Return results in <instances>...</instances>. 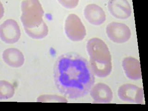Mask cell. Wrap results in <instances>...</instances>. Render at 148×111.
I'll list each match as a JSON object with an SVG mask.
<instances>
[{
    "label": "cell",
    "mask_w": 148,
    "mask_h": 111,
    "mask_svg": "<svg viewBox=\"0 0 148 111\" xmlns=\"http://www.w3.org/2000/svg\"><path fill=\"white\" fill-rule=\"evenodd\" d=\"M55 84L65 97L76 99L87 95L95 76L89 62L80 55L67 53L58 58L53 69Z\"/></svg>",
    "instance_id": "6da1fadb"
},
{
    "label": "cell",
    "mask_w": 148,
    "mask_h": 111,
    "mask_svg": "<svg viewBox=\"0 0 148 111\" xmlns=\"http://www.w3.org/2000/svg\"><path fill=\"white\" fill-rule=\"evenodd\" d=\"M89 64L94 75L99 78L108 76L112 71V57L108 46L101 39L94 38L87 44Z\"/></svg>",
    "instance_id": "7a4b0ae2"
},
{
    "label": "cell",
    "mask_w": 148,
    "mask_h": 111,
    "mask_svg": "<svg viewBox=\"0 0 148 111\" xmlns=\"http://www.w3.org/2000/svg\"><path fill=\"white\" fill-rule=\"evenodd\" d=\"M21 16L24 30L34 29L43 25L44 11L40 3L37 0L24 1L21 2Z\"/></svg>",
    "instance_id": "3957f363"
},
{
    "label": "cell",
    "mask_w": 148,
    "mask_h": 111,
    "mask_svg": "<svg viewBox=\"0 0 148 111\" xmlns=\"http://www.w3.org/2000/svg\"><path fill=\"white\" fill-rule=\"evenodd\" d=\"M67 37L72 41H80L86 35V30L80 18L75 14H70L66 18L64 26Z\"/></svg>",
    "instance_id": "277c9868"
},
{
    "label": "cell",
    "mask_w": 148,
    "mask_h": 111,
    "mask_svg": "<svg viewBox=\"0 0 148 111\" xmlns=\"http://www.w3.org/2000/svg\"><path fill=\"white\" fill-rule=\"evenodd\" d=\"M118 96L122 101L135 104H145L143 88L127 83L121 86L118 90Z\"/></svg>",
    "instance_id": "5b68a950"
},
{
    "label": "cell",
    "mask_w": 148,
    "mask_h": 111,
    "mask_svg": "<svg viewBox=\"0 0 148 111\" xmlns=\"http://www.w3.org/2000/svg\"><path fill=\"white\" fill-rule=\"evenodd\" d=\"M106 33L108 38L117 44L125 43L132 35L131 30L126 24L116 22H111L106 26Z\"/></svg>",
    "instance_id": "8992f818"
},
{
    "label": "cell",
    "mask_w": 148,
    "mask_h": 111,
    "mask_svg": "<svg viewBox=\"0 0 148 111\" xmlns=\"http://www.w3.org/2000/svg\"><path fill=\"white\" fill-rule=\"evenodd\" d=\"M21 36L20 27L15 20H7L0 26V38L1 40L6 44L17 43L19 40Z\"/></svg>",
    "instance_id": "52a82bcc"
},
{
    "label": "cell",
    "mask_w": 148,
    "mask_h": 111,
    "mask_svg": "<svg viewBox=\"0 0 148 111\" xmlns=\"http://www.w3.org/2000/svg\"><path fill=\"white\" fill-rule=\"evenodd\" d=\"M108 9L114 17L119 20H126L132 14V8L126 0L109 1Z\"/></svg>",
    "instance_id": "ba28073f"
},
{
    "label": "cell",
    "mask_w": 148,
    "mask_h": 111,
    "mask_svg": "<svg viewBox=\"0 0 148 111\" xmlns=\"http://www.w3.org/2000/svg\"><path fill=\"white\" fill-rule=\"evenodd\" d=\"M89 93L96 103H109L113 99L112 90L105 83H98L93 86Z\"/></svg>",
    "instance_id": "9c48e42d"
},
{
    "label": "cell",
    "mask_w": 148,
    "mask_h": 111,
    "mask_svg": "<svg viewBox=\"0 0 148 111\" xmlns=\"http://www.w3.org/2000/svg\"><path fill=\"white\" fill-rule=\"evenodd\" d=\"M84 15L88 22L93 25H101L106 20L105 12L103 9L95 4H90L85 7Z\"/></svg>",
    "instance_id": "30bf717a"
},
{
    "label": "cell",
    "mask_w": 148,
    "mask_h": 111,
    "mask_svg": "<svg viewBox=\"0 0 148 111\" xmlns=\"http://www.w3.org/2000/svg\"><path fill=\"white\" fill-rule=\"evenodd\" d=\"M122 66L125 75L130 79L138 80L142 78L141 65L138 59L132 57L125 58Z\"/></svg>",
    "instance_id": "8fae6325"
},
{
    "label": "cell",
    "mask_w": 148,
    "mask_h": 111,
    "mask_svg": "<svg viewBox=\"0 0 148 111\" xmlns=\"http://www.w3.org/2000/svg\"><path fill=\"white\" fill-rule=\"evenodd\" d=\"M2 57L3 61L10 67L18 68L24 64V56L17 49L10 48L6 49L2 53Z\"/></svg>",
    "instance_id": "7c38bea8"
},
{
    "label": "cell",
    "mask_w": 148,
    "mask_h": 111,
    "mask_svg": "<svg viewBox=\"0 0 148 111\" xmlns=\"http://www.w3.org/2000/svg\"><path fill=\"white\" fill-rule=\"evenodd\" d=\"M15 89L11 83L5 81H0V99H8L14 96Z\"/></svg>",
    "instance_id": "4fadbf2b"
},
{
    "label": "cell",
    "mask_w": 148,
    "mask_h": 111,
    "mask_svg": "<svg viewBox=\"0 0 148 111\" xmlns=\"http://www.w3.org/2000/svg\"><path fill=\"white\" fill-rule=\"evenodd\" d=\"M24 30L29 37L35 39H42L48 34V28L45 22L40 27L34 29Z\"/></svg>",
    "instance_id": "5bb4252c"
},
{
    "label": "cell",
    "mask_w": 148,
    "mask_h": 111,
    "mask_svg": "<svg viewBox=\"0 0 148 111\" xmlns=\"http://www.w3.org/2000/svg\"><path fill=\"white\" fill-rule=\"evenodd\" d=\"M38 102H61L67 103L68 101L65 97L55 95H42L37 98Z\"/></svg>",
    "instance_id": "9a60e30c"
},
{
    "label": "cell",
    "mask_w": 148,
    "mask_h": 111,
    "mask_svg": "<svg viewBox=\"0 0 148 111\" xmlns=\"http://www.w3.org/2000/svg\"><path fill=\"white\" fill-rule=\"evenodd\" d=\"M58 2L65 8L69 9L75 8L78 4L79 1H59Z\"/></svg>",
    "instance_id": "2e32d148"
}]
</instances>
